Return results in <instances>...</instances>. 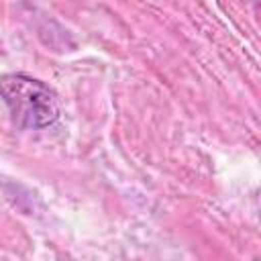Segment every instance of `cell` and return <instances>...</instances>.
Masks as SVG:
<instances>
[{
  "instance_id": "obj_1",
  "label": "cell",
  "mask_w": 261,
  "mask_h": 261,
  "mask_svg": "<svg viewBox=\"0 0 261 261\" xmlns=\"http://www.w3.org/2000/svg\"><path fill=\"white\" fill-rule=\"evenodd\" d=\"M0 98L12 120L22 128H47L59 118L57 94L27 73L0 75Z\"/></svg>"
}]
</instances>
